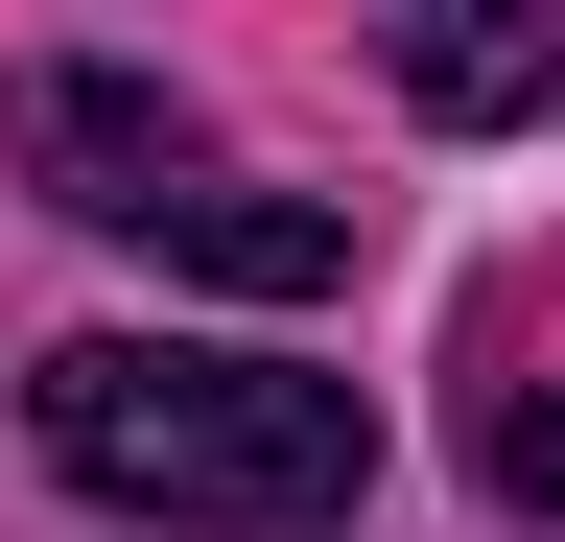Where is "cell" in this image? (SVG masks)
I'll use <instances>...</instances> for the list:
<instances>
[{"label":"cell","instance_id":"obj_1","mask_svg":"<svg viewBox=\"0 0 565 542\" xmlns=\"http://www.w3.org/2000/svg\"><path fill=\"white\" fill-rule=\"evenodd\" d=\"M47 471L95 519H212V542H330L377 496V401L353 378H282V354H141V330H71L24 378Z\"/></svg>","mask_w":565,"mask_h":542},{"label":"cell","instance_id":"obj_2","mask_svg":"<svg viewBox=\"0 0 565 542\" xmlns=\"http://www.w3.org/2000/svg\"><path fill=\"white\" fill-rule=\"evenodd\" d=\"M0 118H24V189H47V213H95V236H141V213L189 189V118H166V72H95V47H47Z\"/></svg>","mask_w":565,"mask_h":542},{"label":"cell","instance_id":"obj_3","mask_svg":"<svg viewBox=\"0 0 565 542\" xmlns=\"http://www.w3.org/2000/svg\"><path fill=\"white\" fill-rule=\"evenodd\" d=\"M141 236H166L189 284H236V307H307V284H353V213H330V189H166Z\"/></svg>","mask_w":565,"mask_h":542},{"label":"cell","instance_id":"obj_4","mask_svg":"<svg viewBox=\"0 0 565 542\" xmlns=\"http://www.w3.org/2000/svg\"><path fill=\"white\" fill-rule=\"evenodd\" d=\"M542 72H565L542 24H401V95H424V118H519Z\"/></svg>","mask_w":565,"mask_h":542},{"label":"cell","instance_id":"obj_5","mask_svg":"<svg viewBox=\"0 0 565 542\" xmlns=\"http://www.w3.org/2000/svg\"><path fill=\"white\" fill-rule=\"evenodd\" d=\"M494 496H519V519H565V378H519V401H494Z\"/></svg>","mask_w":565,"mask_h":542}]
</instances>
